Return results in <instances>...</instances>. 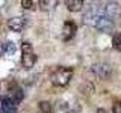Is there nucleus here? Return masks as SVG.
Wrapping results in <instances>:
<instances>
[{
  "label": "nucleus",
  "instance_id": "obj_1",
  "mask_svg": "<svg viewBox=\"0 0 121 113\" xmlns=\"http://www.w3.org/2000/svg\"><path fill=\"white\" fill-rule=\"evenodd\" d=\"M71 77H73V69L71 68H58V69H55L50 75V81L53 86H58V88H64V86H67L68 83H70Z\"/></svg>",
  "mask_w": 121,
  "mask_h": 113
},
{
  "label": "nucleus",
  "instance_id": "obj_2",
  "mask_svg": "<svg viewBox=\"0 0 121 113\" xmlns=\"http://www.w3.org/2000/svg\"><path fill=\"white\" fill-rule=\"evenodd\" d=\"M36 63V54L33 53L32 44L30 42H23L21 45V65L26 69H32Z\"/></svg>",
  "mask_w": 121,
  "mask_h": 113
},
{
  "label": "nucleus",
  "instance_id": "obj_3",
  "mask_svg": "<svg viewBox=\"0 0 121 113\" xmlns=\"http://www.w3.org/2000/svg\"><path fill=\"white\" fill-rule=\"evenodd\" d=\"M94 27L98 29L100 32H104V33H109L113 30V20L108 17V15H101V17H98L95 23H94Z\"/></svg>",
  "mask_w": 121,
  "mask_h": 113
},
{
  "label": "nucleus",
  "instance_id": "obj_4",
  "mask_svg": "<svg viewBox=\"0 0 121 113\" xmlns=\"http://www.w3.org/2000/svg\"><path fill=\"white\" fill-rule=\"evenodd\" d=\"M91 69H92V73L95 74L98 78H101V80H108L112 75V68H111V65H108V63H95Z\"/></svg>",
  "mask_w": 121,
  "mask_h": 113
},
{
  "label": "nucleus",
  "instance_id": "obj_5",
  "mask_svg": "<svg viewBox=\"0 0 121 113\" xmlns=\"http://www.w3.org/2000/svg\"><path fill=\"white\" fill-rule=\"evenodd\" d=\"M26 26H27V18L26 17H14L8 20V27L12 32H21V30L26 29Z\"/></svg>",
  "mask_w": 121,
  "mask_h": 113
},
{
  "label": "nucleus",
  "instance_id": "obj_6",
  "mask_svg": "<svg viewBox=\"0 0 121 113\" xmlns=\"http://www.w3.org/2000/svg\"><path fill=\"white\" fill-rule=\"evenodd\" d=\"M76 32H77V26H76V23L71 21V20L65 21V23H64V27H62V39L64 41L73 39L74 35H76Z\"/></svg>",
  "mask_w": 121,
  "mask_h": 113
},
{
  "label": "nucleus",
  "instance_id": "obj_7",
  "mask_svg": "<svg viewBox=\"0 0 121 113\" xmlns=\"http://www.w3.org/2000/svg\"><path fill=\"white\" fill-rule=\"evenodd\" d=\"M106 15L111 20H121V6L117 3H106Z\"/></svg>",
  "mask_w": 121,
  "mask_h": 113
},
{
  "label": "nucleus",
  "instance_id": "obj_8",
  "mask_svg": "<svg viewBox=\"0 0 121 113\" xmlns=\"http://www.w3.org/2000/svg\"><path fill=\"white\" fill-rule=\"evenodd\" d=\"M17 103L9 97L2 98V113H15L17 112Z\"/></svg>",
  "mask_w": 121,
  "mask_h": 113
},
{
  "label": "nucleus",
  "instance_id": "obj_9",
  "mask_svg": "<svg viewBox=\"0 0 121 113\" xmlns=\"http://www.w3.org/2000/svg\"><path fill=\"white\" fill-rule=\"evenodd\" d=\"M65 6L71 12H80L83 9V0H65Z\"/></svg>",
  "mask_w": 121,
  "mask_h": 113
},
{
  "label": "nucleus",
  "instance_id": "obj_10",
  "mask_svg": "<svg viewBox=\"0 0 121 113\" xmlns=\"http://www.w3.org/2000/svg\"><path fill=\"white\" fill-rule=\"evenodd\" d=\"M41 6V0H21V8L26 11H35Z\"/></svg>",
  "mask_w": 121,
  "mask_h": 113
},
{
  "label": "nucleus",
  "instance_id": "obj_11",
  "mask_svg": "<svg viewBox=\"0 0 121 113\" xmlns=\"http://www.w3.org/2000/svg\"><path fill=\"white\" fill-rule=\"evenodd\" d=\"M8 97L12 98V100H14L17 104H20V103H21V100L24 98V93H23V90H21V89H14V90H11V93H9Z\"/></svg>",
  "mask_w": 121,
  "mask_h": 113
},
{
  "label": "nucleus",
  "instance_id": "obj_12",
  "mask_svg": "<svg viewBox=\"0 0 121 113\" xmlns=\"http://www.w3.org/2000/svg\"><path fill=\"white\" fill-rule=\"evenodd\" d=\"M15 50H17V45H15L12 41H6V42L3 44V51H5L6 54H14Z\"/></svg>",
  "mask_w": 121,
  "mask_h": 113
},
{
  "label": "nucleus",
  "instance_id": "obj_13",
  "mask_svg": "<svg viewBox=\"0 0 121 113\" xmlns=\"http://www.w3.org/2000/svg\"><path fill=\"white\" fill-rule=\"evenodd\" d=\"M56 3H58V0H41V8L44 11H50L56 6Z\"/></svg>",
  "mask_w": 121,
  "mask_h": 113
},
{
  "label": "nucleus",
  "instance_id": "obj_14",
  "mask_svg": "<svg viewBox=\"0 0 121 113\" xmlns=\"http://www.w3.org/2000/svg\"><path fill=\"white\" fill-rule=\"evenodd\" d=\"M39 110L43 113H53L52 104L48 103V101H41V103H39Z\"/></svg>",
  "mask_w": 121,
  "mask_h": 113
},
{
  "label": "nucleus",
  "instance_id": "obj_15",
  "mask_svg": "<svg viewBox=\"0 0 121 113\" xmlns=\"http://www.w3.org/2000/svg\"><path fill=\"white\" fill-rule=\"evenodd\" d=\"M113 47H115L118 51H121V32L113 36Z\"/></svg>",
  "mask_w": 121,
  "mask_h": 113
},
{
  "label": "nucleus",
  "instance_id": "obj_16",
  "mask_svg": "<svg viewBox=\"0 0 121 113\" xmlns=\"http://www.w3.org/2000/svg\"><path fill=\"white\" fill-rule=\"evenodd\" d=\"M112 112H113V113H121V101H118V103H115V104H113Z\"/></svg>",
  "mask_w": 121,
  "mask_h": 113
},
{
  "label": "nucleus",
  "instance_id": "obj_17",
  "mask_svg": "<svg viewBox=\"0 0 121 113\" xmlns=\"http://www.w3.org/2000/svg\"><path fill=\"white\" fill-rule=\"evenodd\" d=\"M97 113H106V112L103 110V109H98V110H97Z\"/></svg>",
  "mask_w": 121,
  "mask_h": 113
}]
</instances>
